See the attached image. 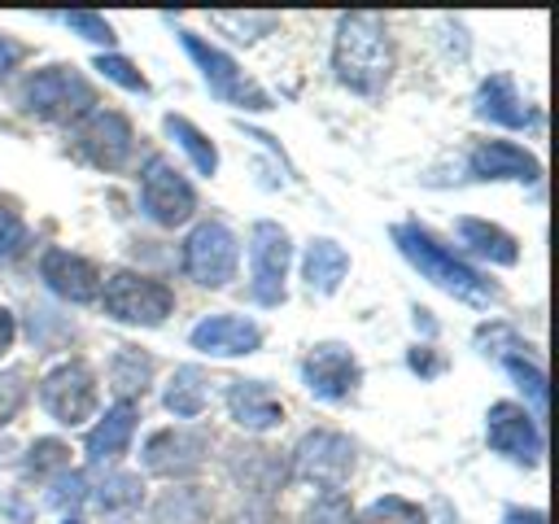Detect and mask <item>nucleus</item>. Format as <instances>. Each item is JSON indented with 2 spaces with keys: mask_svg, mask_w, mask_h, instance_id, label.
Returning a JSON list of instances; mask_svg holds the SVG:
<instances>
[{
  "mask_svg": "<svg viewBox=\"0 0 559 524\" xmlns=\"http://www.w3.org/2000/svg\"><path fill=\"white\" fill-rule=\"evenodd\" d=\"M332 70L349 92L376 96L393 74L389 26L376 13H345L332 39Z\"/></svg>",
  "mask_w": 559,
  "mask_h": 524,
  "instance_id": "f257e3e1",
  "label": "nucleus"
},
{
  "mask_svg": "<svg viewBox=\"0 0 559 524\" xmlns=\"http://www.w3.org/2000/svg\"><path fill=\"white\" fill-rule=\"evenodd\" d=\"M393 240H397L402 258H406L424 279H432L437 288H445L450 297H459V301H467V306H489V301H498V288H493L472 262H463L459 253H450L428 227H419V223H397V227H393Z\"/></svg>",
  "mask_w": 559,
  "mask_h": 524,
  "instance_id": "f03ea898",
  "label": "nucleus"
},
{
  "mask_svg": "<svg viewBox=\"0 0 559 524\" xmlns=\"http://www.w3.org/2000/svg\"><path fill=\"white\" fill-rule=\"evenodd\" d=\"M22 109L44 118V122H79L83 114L96 109L92 83L74 66H44L22 83Z\"/></svg>",
  "mask_w": 559,
  "mask_h": 524,
  "instance_id": "7ed1b4c3",
  "label": "nucleus"
},
{
  "mask_svg": "<svg viewBox=\"0 0 559 524\" xmlns=\"http://www.w3.org/2000/svg\"><path fill=\"white\" fill-rule=\"evenodd\" d=\"M100 301L109 319L135 323V327H157L175 310V293L162 279L140 271H114L109 279H100Z\"/></svg>",
  "mask_w": 559,
  "mask_h": 524,
  "instance_id": "20e7f679",
  "label": "nucleus"
},
{
  "mask_svg": "<svg viewBox=\"0 0 559 524\" xmlns=\"http://www.w3.org/2000/svg\"><path fill=\"white\" fill-rule=\"evenodd\" d=\"M179 44H183V52L197 61L201 79L210 83V92H214L218 100H227V105H236V109H271V96L240 70L236 57H227L223 48H214L210 39H201V35H192V31H179Z\"/></svg>",
  "mask_w": 559,
  "mask_h": 524,
  "instance_id": "39448f33",
  "label": "nucleus"
},
{
  "mask_svg": "<svg viewBox=\"0 0 559 524\" xmlns=\"http://www.w3.org/2000/svg\"><path fill=\"white\" fill-rule=\"evenodd\" d=\"M236 262H240V245H236V231L227 223L205 218V223H197L188 231V240H183V271L201 288H223L236 275Z\"/></svg>",
  "mask_w": 559,
  "mask_h": 524,
  "instance_id": "423d86ee",
  "label": "nucleus"
},
{
  "mask_svg": "<svg viewBox=\"0 0 559 524\" xmlns=\"http://www.w3.org/2000/svg\"><path fill=\"white\" fill-rule=\"evenodd\" d=\"M288 231L271 218H258L249 227V297L258 306H280L284 301V275H288Z\"/></svg>",
  "mask_w": 559,
  "mask_h": 524,
  "instance_id": "0eeeda50",
  "label": "nucleus"
},
{
  "mask_svg": "<svg viewBox=\"0 0 559 524\" xmlns=\"http://www.w3.org/2000/svg\"><path fill=\"white\" fill-rule=\"evenodd\" d=\"M349 472H354V445L341 432L314 428L293 450V476L306 480V485H319L328 493H336L349 480Z\"/></svg>",
  "mask_w": 559,
  "mask_h": 524,
  "instance_id": "6e6552de",
  "label": "nucleus"
},
{
  "mask_svg": "<svg viewBox=\"0 0 559 524\" xmlns=\"http://www.w3.org/2000/svg\"><path fill=\"white\" fill-rule=\"evenodd\" d=\"M39 402H44V410H48L57 424H66V428L92 419V415H96V402H100L92 367L79 362V358L52 367V371L44 376V384H39Z\"/></svg>",
  "mask_w": 559,
  "mask_h": 524,
  "instance_id": "1a4fd4ad",
  "label": "nucleus"
},
{
  "mask_svg": "<svg viewBox=\"0 0 559 524\" xmlns=\"http://www.w3.org/2000/svg\"><path fill=\"white\" fill-rule=\"evenodd\" d=\"M131 122L118 109H92L74 122V153L96 170H118L131 157Z\"/></svg>",
  "mask_w": 559,
  "mask_h": 524,
  "instance_id": "9d476101",
  "label": "nucleus"
},
{
  "mask_svg": "<svg viewBox=\"0 0 559 524\" xmlns=\"http://www.w3.org/2000/svg\"><path fill=\"white\" fill-rule=\"evenodd\" d=\"M140 205L157 227H179L192 218L197 210V192L192 183L166 162V157H148L144 179H140Z\"/></svg>",
  "mask_w": 559,
  "mask_h": 524,
  "instance_id": "9b49d317",
  "label": "nucleus"
},
{
  "mask_svg": "<svg viewBox=\"0 0 559 524\" xmlns=\"http://www.w3.org/2000/svg\"><path fill=\"white\" fill-rule=\"evenodd\" d=\"M485 441L489 450H498L502 458L520 463V467H533L542 463V432H537V419L520 406V402H493L489 415H485Z\"/></svg>",
  "mask_w": 559,
  "mask_h": 524,
  "instance_id": "f8f14e48",
  "label": "nucleus"
},
{
  "mask_svg": "<svg viewBox=\"0 0 559 524\" xmlns=\"http://www.w3.org/2000/svg\"><path fill=\"white\" fill-rule=\"evenodd\" d=\"M358 380H362L358 358H354L345 345H336V341H323V345H314V349L301 358V384H306L319 402H345V397H354Z\"/></svg>",
  "mask_w": 559,
  "mask_h": 524,
  "instance_id": "ddd939ff",
  "label": "nucleus"
},
{
  "mask_svg": "<svg viewBox=\"0 0 559 524\" xmlns=\"http://www.w3.org/2000/svg\"><path fill=\"white\" fill-rule=\"evenodd\" d=\"M210 454V437L197 428H162L144 441V467L153 476H192Z\"/></svg>",
  "mask_w": 559,
  "mask_h": 524,
  "instance_id": "4468645a",
  "label": "nucleus"
},
{
  "mask_svg": "<svg viewBox=\"0 0 559 524\" xmlns=\"http://www.w3.org/2000/svg\"><path fill=\"white\" fill-rule=\"evenodd\" d=\"M39 275H44V284H48L57 297H66V301H74V306H87V301L100 297V271H96V262L83 258V253L48 249V253L39 258Z\"/></svg>",
  "mask_w": 559,
  "mask_h": 524,
  "instance_id": "2eb2a0df",
  "label": "nucleus"
},
{
  "mask_svg": "<svg viewBox=\"0 0 559 524\" xmlns=\"http://www.w3.org/2000/svg\"><path fill=\"white\" fill-rule=\"evenodd\" d=\"M188 341H192V349H201L210 358H240L262 345V327L240 314H210L188 332Z\"/></svg>",
  "mask_w": 559,
  "mask_h": 524,
  "instance_id": "dca6fc26",
  "label": "nucleus"
},
{
  "mask_svg": "<svg viewBox=\"0 0 559 524\" xmlns=\"http://www.w3.org/2000/svg\"><path fill=\"white\" fill-rule=\"evenodd\" d=\"M467 166H472L476 179H524V183H533L542 175V162L528 148L511 144V140H480L472 148Z\"/></svg>",
  "mask_w": 559,
  "mask_h": 524,
  "instance_id": "f3484780",
  "label": "nucleus"
},
{
  "mask_svg": "<svg viewBox=\"0 0 559 524\" xmlns=\"http://www.w3.org/2000/svg\"><path fill=\"white\" fill-rule=\"evenodd\" d=\"M227 410L240 428L249 432H266L284 419V402L275 397V389L266 380H231L227 389Z\"/></svg>",
  "mask_w": 559,
  "mask_h": 524,
  "instance_id": "a211bd4d",
  "label": "nucleus"
},
{
  "mask_svg": "<svg viewBox=\"0 0 559 524\" xmlns=\"http://www.w3.org/2000/svg\"><path fill=\"white\" fill-rule=\"evenodd\" d=\"M476 118H485V122H493V127L520 131V127H528L537 114L520 100L511 74H489V79H480V87H476Z\"/></svg>",
  "mask_w": 559,
  "mask_h": 524,
  "instance_id": "6ab92c4d",
  "label": "nucleus"
},
{
  "mask_svg": "<svg viewBox=\"0 0 559 524\" xmlns=\"http://www.w3.org/2000/svg\"><path fill=\"white\" fill-rule=\"evenodd\" d=\"M135 419H140V406L135 402H114L100 424L87 432V463H114L118 454H127L131 437H135Z\"/></svg>",
  "mask_w": 559,
  "mask_h": 524,
  "instance_id": "aec40b11",
  "label": "nucleus"
},
{
  "mask_svg": "<svg viewBox=\"0 0 559 524\" xmlns=\"http://www.w3.org/2000/svg\"><path fill=\"white\" fill-rule=\"evenodd\" d=\"M345 271H349V253H345L336 240L314 236V240L306 245V258H301V279H306V288H310L314 297H332V293L341 288Z\"/></svg>",
  "mask_w": 559,
  "mask_h": 524,
  "instance_id": "412c9836",
  "label": "nucleus"
},
{
  "mask_svg": "<svg viewBox=\"0 0 559 524\" xmlns=\"http://www.w3.org/2000/svg\"><path fill=\"white\" fill-rule=\"evenodd\" d=\"M454 231L463 236V245H467L472 253H480V258H489V262H498V266L520 262V245H515V236L502 231L498 223H485V218H459Z\"/></svg>",
  "mask_w": 559,
  "mask_h": 524,
  "instance_id": "4be33fe9",
  "label": "nucleus"
},
{
  "mask_svg": "<svg viewBox=\"0 0 559 524\" xmlns=\"http://www.w3.org/2000/svg\"><path fill=\"white\" fill-rule=\"evenodd\" d=\"M148 376H153V358L140 354L135 345H118L114 358H109V384L118 393V402H135L144 389H148Z\"/></svg>",
  "mask_w": 559,
  "mask_h": 524,
  "instance_id": "5701e85b",
  "label": "nucleus"
},
{
  "mask_svg": "<svg viewBox=\"0 0 559 524\" xmlns=\"http://www.w3.org/2000/svg\"><path fill=\"white\" fill-rule=\"evenodd\" d=\"M528 345H520L515 341V332H507V349H493V358L502 362V371L533 397V406H537V415H546V376H542V367L524 354Z\"/></svg>",
  "mask_w": 559,
  "mask_h": 524,
  "instance_id": "b1692460",
  "label": "nucleus"
},
{
  "mask_svg": "<svg viewBox=\"0 0 559 524\" xmlns=\"http://www.w3.org/2000/svg\"><path fill=\"white\" fill-rule=\"evenodd\" d=\"M162 402H166V410L175 419H197L205 410V402H210V389H205L201 367H175V376L166 380Z\"/></svg>",
  "mask_w": 559,
  "mask_h": 524,
  "instance_id": "393cba45",
  "label": "nucleus"
},
{
  "mask_svg": "<svg viewBox=\"0 0 559 524\" xmlns=\"http://www.w3.org/2000/svg\"><path fill=\"white\" fill-rule=\"evenodd\" d=\"M166 135L179 140V148L192 157V166H197L201 175H214V170H218V148H214V144L205 140V131L192 127L183 114H166Z\"/></svg>",
  "mask_w": 559,
  "mask_h": 524,
  "instance_id": "a878e982",
  "label": "nucleus"
},
{
  "mask_svg": "<svg viewBox=\"0 0 559 524\" xmlns=\"http://www.w3.org/2000/svg\"><path fill=\"white\" fill-rule=\"evenodd\" d=\"M358 524H428V515H424V507H415L411 498L384 493V498H376V502L358 515Z\"/></svg>",
  "mask_w": 559,
  "mask_h": 524,
  "instance_id": "bb28decb",
  "label": "nucleus"
},
{
  "mask_svg": "<svg viewBox=\"0 0 559 524\" xmlns=\"http://www.w3.org/2000/svg\"><path fill=\"white\" fill-rule=\"evenodd\" d=\"M140 502V476H127V472H114L100 489H96V507L100 511H127Z\"/></svg>",
  "mask_w": 559,
  "mask_h": 524,
  "instance_id": "cd10ccee",
  "label": "nucleus"
},
{
  "mask_svg": "<svg viewBox=\"0 0 559 524\" xmlns=\"http://www.w3.org/2000/svg\"><path fill=\"white\" fill-rule=\"evenodd\" d=\"M26 249V223L9 196H0V262L17 258Z\"/></svg>",
  "mask_w": 559,
  "mask_h": 524,
  "instance_id": "c85d7f7f",
  "label": "nucleus"
},
{
  "mask_svg": "<svg viewBox=\"0 0 559 524\" xmlns=\"http://www.w3.org/2000/svg\"><path fill=\"white\" fill-rule=\"evenodd\" d=\"M301 524H354V507H349V498L336 489V493L314 498V502L301 511Z\"/></svg>",
  "mask_w": 559,
  "mask_h": 524,
  "instance_id": "c756f323",
  "label": "nucleus"
},
{
  "mask_svg": "<svg viewBox=\"0 0 559 524\" xmlns=\"http://www.w3.org/2000/svg\"><path fill=\"white\" fill-rule=\"evenodd\" d=\"M92 70H100L109 83H118V87H127V92H148V79H144L127 57H118V52H100V57L92 61Z\"/></svg>",
  "mask_w": 559,
  "mask_h": 524,
  "instance_id": "7c9ffc66",
  "label": "nucleus"
},
{
  "mask_svg": "<svg viewBox=\"0 0 559 524\" xmlns=\"http://www.w3.org/2000/svg\"><path fill=\"white\" fill-rule=\"evenodd\" d=\"M26 467H31L35 476H48V472H66V467H70V450H66V441H57V437H44V441H35V445H31V458H26Z\"/></svg>",
  "mask_w": 559,
  "mask_h": 524,
  "instance_id": "2f4dec72",
  "label": "nucleus"
},
{
  "mask_svg": "<svg viewBox=\"0 0 559 524\" xmlns=\"http://www.w3.org/2000/svg\"><path fill=\"white\" fill-rule=\"evenodd\" d=\"M26 371H17V367H9V371H0V428L22 410V402H26Z\"/></svg>",
  "mask_w": 559,
  "mask_h": 524,
  "instance_id": "473e14b6",
  "label": "nucleus"
},
{
  "mask_svg": "<svg viewBox=\"0 0 559 524\" xmlns=\"http://www.w3.org/2000/svg\"><path fill=\"white\" fill-rule=\"evenodd\" d=\"M66 26L74 31V35H83V39H92V44H114V26L105 22V17H96V13H66Z\"/></svg>",
  "mask_w": 559,
  "mask_h": 524,
  "instance_id": "72a5a7b5",
  "label": "nucleus"
},
{
  "mask_svg": "<svg viewBox=\"0 0 559 524\" xmlns=\"http://www.w3.org/2000/svg\"><path fill=\"white\" fill-rule=\"evenodd\" d=\"M214 22L218 26H231V31H240L236 39H253V31H271L275 26V17L271 13H214Z\"/></svg>",
  "mask_w": 559,
  "mask_h": 524,
  "instance_id": "f704fd0d",
  "label": "nucleus"
},
{
  "mask_svg": "<svg viewBox=\"0 0 559 524\" xmlns=\"http://www.w3.org/2000/svg\"><path fill=\"white\" fill-rule=\"evenodd\" d=\"M83 489H87V485H83V476H70V480L61 476V480L52 485V493H48V507H57V511L79 507V502H83Z\"/></svg>",
  "mask_w": 559,
  "mask_h": 524,
  "instance_id": "c9c22d12",
  "label": "nucleus"
},
{
  "mask_svg": "<svg viewBox=\"0 0 559 524\" xmlns=\"http://www.w3.org/2000/svg\"><path fill=\"white\" fill-rule=\"evenodd\" d=\"M411 371H419V376H437V371H441V358H437L428 345H415V349H411Z\"/></svg>",
  "mask_w": 559,
  "mask_h": 524,
  "instance_id": "e433bc0d",
  "label": "nucleus"
},
{
  "mask_svg": "<svg viewBox=\"0 0 559 524\" xmlns=\"http://www.w3.org/2000/svg\"><path fill=\"white\" fill-rule=\"evenodd\" d=\"M22 57H26V48H22L17 39H9V35H0V79H4V74H9V70H13L17 61H22Z\"/></svg>",
  "mask_w": 559,
  "mask_h": 524,
  "instance_id": "4c0bfd02",
  "label": "nucleus"
},
{
  "mask_svg": "<svg viewBox=\"0 0 559 524\" xmlns=\"http://www.w3.org/2000/svg\"><path fill=\"white\" fill-rule=\"evenodd\" d=\"M13 336H17V323H13V314L0 306V354L13 345Z\"/></svg>",
  "mask_w": 559,
  "mask_h": 524,
  "instance_id": "58836bf2",
  "label": "nucleus"
},
{
  "mask_svg": "<svg viewBox=\"0 0 559 524\" xmlns=\"http://www.w3.org/2000/svg\"><path fill=\"white\" fill-rule=\"evenodd\" d=\"M502 524H546V515H542V511H524V507H515V511L502 515Z\"/></svg>",
  "mask_w": 559,
  "mask_h": 524,
  "instance_id": "ea45409f",
  "label": "nucleus"
},
{
  "mask_svg": "<svg viewBox=\"0 0 559 524\" xmlns=\"http://www.w3.org/2000/svg\"><path fill=\"white\" fill-rule=\"evenodd\" d=\"M61 524H83V520H79V515H66V520H61Z\"/></svg>",
  "mask_w": 559,
  "mask_h": 524,
  "instance_id": "a19ab883",
  "label": "nucleus"
}]
</instances>
